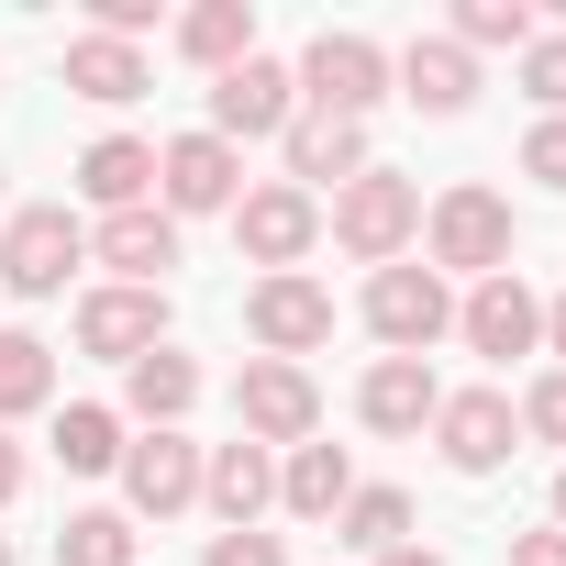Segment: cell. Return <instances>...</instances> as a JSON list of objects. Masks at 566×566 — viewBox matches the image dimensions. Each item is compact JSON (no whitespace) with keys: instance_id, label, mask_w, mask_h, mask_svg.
Masks as SVG:
<instances>
[{"instance_id":"cell-1","label":"cell","mask_w":566,"mask_h":566,"mask_svg":"<svg viewBox=\"0 0 566 566\" xmlns=\"http://www.w3.org/2000/svg\"><path fill=\"white\" fill-rule=\"evenodd\" d=\"M411 233H422V189H411V178L367 167V178H345V189H334V244H345V255L400 266V244H411Z\"/></svg>"},{"instance_id":"cell-2","label":"cell","mask_w":566,"mask_h":566,"mask_svg":"<svg viewBox=\"0 0 566 566\" xmlns=\"http://www.w3.org/2000/svg\"><path fill=\"white\" fill-rule=\"evenodd\" d=\"M78 255H90V233H78V211H67V200H45V211H12V222H0V290L56 301Z\"/></svg>"},{"instance_id":"cell-3","label":"cell","mask_w":566,"mask_h":566,"mask_svg":"<svg viewBox=\"0 0 566 566\" xmlns=\"http://www.w3.org/2000/svg\"><path fill=\"white\" fill-rule=\"evenodd\" d=\"M290 78H301V101L334 112V123H367V112L389 101V56H378L367 34H312V56H301Z\"/></svg>"},{"instance_id":"cell-4","label":"cell","mask_w":566,"mask_h":566,"mask_svg":"<svg viewBox=\"0 0 566 566\" xmlns=\"http://www.w3.org/2000/svg\"><path fill=\"white\" fill-rule=\"evenodd\" d=\"M422 233H433V277H444V266H455V277H500V266H511V200H500V189H444Z\"/></svg>"},{"instance_id":"cell-5","label":"cell","mask_w":566,"mask_h":566,"mask_svg":"<svg viewBox=\"0 0 566 566\" xmlns=\"http://www.w3.org/2000/svg\"><path fill=\"white\" fill-rule=\"evenodd\" d=\"M367 334H378L389 356H422L433 334H455L444 277H433V266H378V277H367Z\"/></svg>"},{"instance_id":"cell-6","label":"cell","mask_w":566,"mask_h":566,"mask_svg":"<svg viewBox=\"0 0 566 566\" xmlns=\"http://www.w3.org/2000/svg\"><path fill=\"white\" fill-rule=\"evenodd\" d=\"M244 334H255L277 367H301L312 345H334V301L312 290L301 266H290V277H255V290H244Z\"/></svg>"},{"instance_id":"cell-7","label":"cell","mask_w":566,"mask_h":566,"mask_svg":"<svg viewBox=\"0 0 566 566\" xmlns=\"http://www.w3.org/2000/svg\"><path fill=\"white\" fill-rule=\"evenodd\" d=\"M233 422H244V444H312V422H323V389H312L301 367L255 356V367L233 378Z\"/></svg>"},{"instance_id":"cell-8","label":"cell","mask_w":566,"mask_h":566,"mask_svg":"<svg viewBox=\"0 0 566 566\" xmlns=\"http://www.w3.org/2000/svg\"><path fill=\"white\" fill-rule=\"evenodd\" d=\"M156 189H167V222H189V211H233L244 167L222 134H178V145H156Z\"/></svg>"},{"instance_id":"cell-9","label":"cell","mask_w":566,"mask_h":566,"mask_svg":"<svg viewBox=\"0 0 566 566\" xmlns=\"http://www.w3.org/2000/svg\"><path fill=\"white\" fill-rule=\"evenodd\" d=\"M433 444H444V467H455V478H489V467H511L522 411H511L500 389H455V400L433 411Z\"/></svg>"},{"instance_id":"cell-10","label":"cell","mask_w":566,"mask_h":566,"mask_svg":"<svg viewBox=\"0 0 566 566\" xmlns=\"http://www.w3.org/2000/svg\"><path fill=\"white\" fill-rule=\"evenodd\" d=\"M312 233H323L312 189H244V200H233V244H244L266 277H290V266L312 255Z\"/></svg>"},{"instance_id":"cell-11","label":"cell","mask_w":566,"mask_h":566,"mask_svg":"<svg viewBox=\"0 0 566 566\" xmlns=\"http://www.w3.org/2000/svg\"><path fill=\"white\" fill-rule=\"evenodd\" d=\"M301 123V78L290 67H266V56H244V67H222V90H211V134L233 145V134H290Z\"/></svg>"},{"instance_id":"cell-12","label":"cell","mask_w":566,"mask_h":566,"mask_svg":"<svg viewBox=\"0 0 566 566\" xmlns=\"http://www.w3.org/2000/svg\"><path fill=\"white\" fill-rule=\"evenodd\" d=\"M90 255L112 266V290H156V277L178 266V222H167V200H145V211H101Z\"/></svg>"},{"instance_id":"cell-13","label":"cell","mask_w":566,"mask_h":566,"mask_svg":"<svg viewBox=\"0 0 566 566\" xmlns=\"http://www.w3.org/2000/svg\"><path fill=\"white\" fill-rule=\"evenodd\" d=\"M455 334H467L478 356H500V367H511V356H533V345H544V301L522 290L511 266H500V277H478V290H467V312H455Z\"/></svg>"},{"instance_id":"cell-14","label":"cell","mask_w":566,"mask_h":566,"mask_svg":"<svg viewBox=\"0 0 566 566\" xmlns=\"http://www.w3.org/2000/svg\"><path fill=\"white\" fill-rule=\"evenodd\" d=\"M78 345L112 356V367L156 356V345H167V290H90V301H78Z\"/></svg>"},{"instance_id":"cell-15","label":"cell","mask_w":566,"mask_h":566,"mask_svg":"<svg viewBox=\"0 0 566 566\" xmlns=\"http://www.w3.org/2000/svg\"><path fill=\"white\" fill-rule=\"evenodd\" d=\"M433 411H444V389H433L422 356H378L367 389H356V422H367V433H422Z\"/></svg>"},{"instance_id":"cell-16","label":"cell","mask_w":566,"mask_h":566,"mask_svg":"<svg viewBox=\"0 0 566 566\" xmlns=\"http://www.w3.org/2000/svg\"><path fill=\"white\" fill-rule=\"evenodd\" d=\"M123 489H134V511H189L200 500V444L189 433H145V444H123Z\"/></svg>"},{"instance_id":"cell-17","label":"cell","mask_w":566,"mask_h":566,"mask_svg":"<svg viewBox=\"0 0 566 566\" xmlns=\"http://www.w3.org/2000/svg\"><path fill=\"white\" fill-rule=\"evenodd\" d=\"M400 101H411V112H433V123H455V112L478 101V56H467L455 34H422V45L400 56Z\"/></svg>"},{"instance_id":"cell-18","label":"cell","mask_w":566,"mask_h":566,"mask_svg":"<svg viewBox=\"0 0 566 566\" xmlns=\"http://www.w3.org/2000/svg\"><path fill=\"white\" fill-rule=\"evenodd\" d=\"M200 500H211L233 533H255V511L277 500V467H266V444H244V433H233L222 455H200Z\"/></svg>"},{"instance_id":"cell-19","label":"cell","mask_w":566,"mask_h":566,"mask_svg":"<svg viewBox=\"0 0 566 566\" xmlns=\"http://www.w3.org/2000/svg\"><path fill=\"white\" fill-rule=\"evenodd\" d=\"M67 90H78V101H101V112H123V101H145V90H156V67H145V45L78 34V45H67Z\"/></svg>"},{"instance_id":"cell-20","label":"cell","mask_w":566,"mask_h":566,"mask_svg":"<svg viewBox=\"0 0 566 566\" xmlns=\"http://www.w3.org/2000/svg\"><path fill=\"white\" fill-rule=\"evenodd\" d=\"M277 500H290L301 522H334V511L356 500V467H345V444H290V467H277Z\"/></svg>"},{"instance_id":"cell-21","label":"cell","mask_w":566,"mask_h":566,"mask_svg":"<svg viewBox=\"0 0 566 566\" xmlns=\"http://www.w3.org/2000/svg\"><path fill=\"white\" fill-rule=\"evenodd\" d=\"M290 178H367V123H334V112H301L290 123Z\"/></svg>"},{"instance_id":"cell-22","label":"cell","mask_w":566,"mask_h":566,"mask_svg":"<svg viewBox=\"0 0 566 566\" xmlns=\"http://www.w3.org/2000/svg\"><path fill=\"white\" fill-rule=\"evenodd\" d=\"M78 189H90L101 211H145V189H156V145H134V134H101V145L78 156Z\"/></svg>"},{"instance_id":"cell-23","label":"cell","mask_w":566,"mask_h":566,"mask_svg":"<svg viewBox=\"0 0 566 566\" xmlns=\"http://www.w3.org/2000/svg\"><path fill=\"white\" fill-rule=\"evenodd\" d=\"M178 56L189 67H244L255 56V0H200V12H178Z\"/></svg>"},{"instance_id":"cell-24","label":"cell","mask_w":566,"mask_h":566,"mask_svg":"<svg viewBox=\"0 0 566 566\" xmlns=\"http://www.w3.org/2000/svg\"><path fill=\"white\" fill-rule=\"evenodd\" d=\"M123 400H134V422H145V433H178V411L200 400V367L156 345V356H134V389H123Z\"/></svg>"},{"instance_id":"cell-25","label":"cell","mask_w":566,"mask_h":566,"mask_svg":"<svg viewBox=\"0 0 566 566\" xmlns=\"http://www.w3.org/2000/svg\"><path fill=\"white\" fill-rule=\"evenodd\" d=\"M56 400V345L45 334H0V422H23Z\"/></svg>"},{"instance_id":"cell-26","label":"cell","mask_w":566,"mask_h":566,"mask_svg":"<svg viewBox=\"0 0 566 566\" xmlns=\"http://www.w3.org/2000/svg\"><path fill=\"white\" fill-rule=\"evenodd\" d=\"M334 533L367 544V555H389V544H411V500H400V489H356V500L334 511Z\"/></svg>"},{"instance_id":"cell-27","label":"cell","mask_w":566,"mask_h":566,"mask_svg":"<svg viewBox=\"0 0 566 566\" xmlns=\"http://www.w3.org/2000/svg\"><path fill=\"white\" fill-rule=\"evenodd\" d=\"M56 566H134V522H123V511H67Z\"/></svg>"},{"instance_id":"cell-28","label":"cell","mask_w":566,"mask_h":566,"mask_svg":"<svg viewBox=\"0 0 566 566\" xmlns=\"http://www.w3.org/2000/svg\"><path fill=\"white\" fill-rule=\"evenodd\" d=\"M56 455H67L78 478H101V467H123V422H112L101 400H78V411L56 422Z\"/></svg>"},{"instance_id":"cell-29","label":"cell","mask_w":566,"mask_h":566,"mask_svg":"<svg viewBox=\"0 0 566 566\" xmlns=\"http://www.w3.org/2000/svg\"><path fill=\"white\" fill-rule=\"evenodd\" d=\"M533 34H544V23L522 12V0H455V45H467V56H478V45H511V56H522Z\"/></svg>"},{"instance_id":"cell-30","label":"cell","mask_w":566,"mask_h":566,"mask_svg":"<svg viewBox=\"0 0 566 566\" xmlns=\"http://www.w3.org/2000/svg\"><path fill=\"white\" fill-rule=\"evenodd\" d=\"M522 90L544 101V123H566V34H533L522 45Z\"/></svg>"},{"instance_id":"cell-31","label":"cell","mask_w":566,"mask_h":566,"mask_svg":"<svg viewBox=\"0 0 566 566\" xmlns=\"http://www.w3.org/2000/svg\"><path fill=\"white\" fill-rule=\"evenodd\" d=\"M522 178L533 189H566V123H533L522 134Z\"/></svg>"},{"instance_id":"cell-32","label":"cell","mask_w":566,"mask_h":566,"mask_svg":"<svg viewBox=\"0 0 566 566\" xmlns=\"http://www.w3.org/2000/svg\"><path fill=\"white\" fill-rule=\"evenodd\" d=\"M522 433L566 444V367H555V378H533V400H522Z\"/></svg>"},{"instance_id":"cell-33","label":"cell","mask_w":566,"mask_h":566,"mask_svg":"<svg viewBox=\"0 0 566 566\" xmlns=\"http://www.w3.org/2000/svg\"><path fill=\"white\" fill-rule=\"evenodd\" d=\"M200 566H290V555H277V533H211Z\"/></svg>"},{"instance_id":"cell-34","label":"cell","mask_w":566,"mask_h":566,"mask_svg":"<svg viewBox=\"0 0 566 566\" xmlns=\"http://www.w3.org/2000/svg\"><path fill=\"white\" fill-rule=\"evenodd\" d=\"M511 566H566V533H522V544H511Z\"/></svg>"},{"instance_id":"cell-35","label":"cell","mask_w":566,"mask_h":566,"mask_svg":"<svg viewBox=\"0 0 566 566\" xmlns=\"http://www.w3.org/2000/svg\"><path fill=\"white\" fill-rule=\"evenodd\" d=\"M23 500V444H0V511Z\"/></svg>"},{"instance_id":"cell-36","label":"cell","mask_w":566,"mask_h":566,"mask_svg":"<svg viewBox=\"0 0 566 566\" xmlns=\"http://www.w3.org/2000/svg\"><path fill=\"white\" fill-rule=\"evenodd\" d=\"M378 566H444V555H422V544H389V555H378Z\"/></svg>"},{"instance_id":"cell-37","label":"cell","mask_w":566,"mask_h":566,"mask_svg":"<svg viewBox=\"0 0 566 566\" xmlns=\"http://www.w3.org/2000/svg\"><path fill=\"white\" fill-rule=\"evenodd\" d=\"M544 345H555V356H566V301H555V312H544Z\"/></svg>"},{"instance_id":"cell-38","label":"cell","mask_w":566,"mask_h":566,"mask_svg":"<svg viewBox=\"0 0 566 566\" xmlns=\"http://www.w3.org/2000/svg\"><path fill=\"white\" fill-rule=\"evenodd\" d=\"M555 533H566V478H555Z\"/></svg>"},{"instance_id":"cell-39","label":"cell","mask_w":566,"mask_h":566,"mask_svg":"<svg viewBox=\"0 0 566 566\" xmlns=\"http://www.w3.org/2000/svg\"><path fill=\"white\" fill-rule=\"evenodd\" d=\"M0 566H12V544H0Z\"/></svg>"}]
</instances>
